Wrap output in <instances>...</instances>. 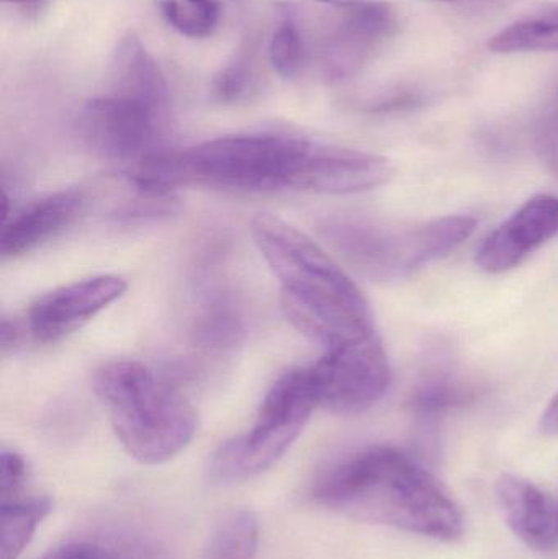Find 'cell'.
<instances>
[{"instance_id":"obj_1","label":"cell","mask_w":558,"mask_h":559,"mask_svg":"<svg viewBox=\"0 0 558 559\" xmlns=\"http://www.w3.org/2000/svg\"><path fill=\"white\" fill-rule=\"evenodd\" d=\"M311 496L349 518L436 540H455L464 532L454 499L428 469L393 447L346 456L318 479Z\"/></svg>"},{"instance_id":"obj_2","label":"cell","mask_w":558,"mask_h":559,"mask_svg":"<svg viewBox=\"0 0 558 559\" xmlns=\"http://www.w3.org/2000/svg\"><path fill=\"white\" fill-rule=\"evenodd\" d=\"M251 233L298 331L327 348L376 334L366 296L313 239L274 215L256 216Z\"/></svg>"},{"instance_id":"obj_3","label":"cell","mask_w":558,"mask_h":559,"mask_svg":"<svg viewBox=\"0 0 558 559\" xmlns=\"http://www.w3.org/2000/svg\"><path fill=\"white\" fill-rule=\"evenodd\" d=\"M310 141L284 134H241L187 150H156L136 163L131 179L156 192L186 186L233 192L290 189L292 176Z\"/></svg>"},{"instance_id":"obj_4","label":"cell","mask_w":558,"mask_h":559,"mask_svg":"<svg viewBox=\"0 0 558 559\" xmlns=\"http://www.w3.org/2000/svg\"><path fill=\"white\" fill-rule=\"evenodd\" d=\"M94 391L123 449L144 465L169 462L195 436L192 404L141 361L102 365L94 373Z\"/></svg>"},{"instance_id":"obj_5","label":"cell","mask_w":558,"mask_h":559,"mask_svg":"<svg viewBox=\"0 0 558 559\" xmlns=\"http://www.w3.org/2000/svg\"><path fill=\"white\" fill-rule=\"evenodd\" d=\"M318 228L354 271L376 282H396L461 248L474 235L477 219L455 215L400 226L364 216H331Z\"/></svg>"},{"instance_id":"obj_6","label":"cell","mask_w":558,"mask_h":559,"mask_svg":"<svg viewBox=\"0 0 558 559\" xmlns=\"http://www.w3.org/2000/svg\"><path fill=\"white\" fill-rule=\"evenodd\" d=\"M314 407L318 400L310 368L285 371L262 400L252 429L216 450L210 479L233 485L268 472L297 442Z\"/></svg>"},{"instance_id":"obj_7","label":"cell","mask_w":558,"mask_h":559,"mask_svg":"<svg viewBox=\"0 0 558 559\" xmlns=\"http://www.w3.org/2000/svg\"><path fill=\"white\" fill-rule=\"evenodd\" d=\"M310 371L318 406L337 414L369 409L392 384L389 355L376 334L328 348Z\"/></svg>"},{"instance_id":"obj_8","label":"cell","mask_w":558,"mask_h":559,"mask_svg":"<svg viewBox=\"0 0 558 559\" xmlns=\"http://www.w3.org/2000/svg\"><path fill=\"white\" fill-rule=\"evenodd\" d=\"M337 10L340 19L320 46V71L331 84L359 74L377 49L395 33V10L380 0H317Z\"/></svg>"},{"instance_id":"obj_9","label":"cell","mask_w":558,"mask_h":559,"mask_svg":"<svg viewBox=\"0 0 558 559\" xmlns=\"http://www.w3.org/2000/svg\"><path fill=\"white\" fill-rule=\"evenodd\" d=\"M166 115L131 98L110 94L85 104L79 115V133L94 153L111 160L140 163L154 153Z\"/></svg>"},{"instance_id":"obj_10","label":"cell","mask_w":558,"mask_h":559,"mask_svg":"<svg viewBox=\"0 0 558 559\" xmlns=\"http://www.w3.org/2000/svg\"><path fill=\"white\" fill-rule=\"evenodd\" d=\"M128 285L117 275H97L39 296L26 314V331L41 344L61 341L120 299Z\"/></svg>"},{"instance_id":"obj_11","label":"cell","mask_w":558,"mask_h":559,"mask_svg":"<svg viewBox=\"0 0 558 559\" xmlns=\"http://www.w3.org/2000/svg\"><path fill=\"white\" fill-rule=\"evenodd\" d=\"M395 169L385 157L346 147L308 143L290 180V189L349 195L390 182Z\"/></svg>"},{"instance_id":"obj_12","label":"cell","mask_w":558,"mask_h":559,"mask_svg":"<svg viewBox=\"0 0 558 559\" xmlns=\"http://www.w3.org/2000/svg\"><path fill=\"white\" fill-rule=\"evenodd\" d=\"M557 236L558 197H533L485 239L475 261L487 274H504Z\"/></svg>"},{"instance_id":"obj_13","label":"cell","mask_w":558,"mask_h":559,"mask_svg":"<svg viewBox=\"0 0 558 559\" xmlns=\"http://www.w3.org/2000/svg\"><path fill=\"white\" fill-rule=\"evenodd\" d=\"M85 203L87 199L81 190H64L29 203L3 223L0 235L3 258H19L45 245L78 219Z\"/></svg>"},{"instance_id":"obj_14","label":"cell","mask_w":558,"mask_h":559,"mask_svg":"<svg viewBox=\"0 0 558 559\" xmlns=\"http://www.w3.org/2000/svg\"><path fill=\"white\" fill-rule=\"evenodd\" d=\"M504 521L514 535L537 551L558 547V504L527 479L504 475L495 486Z\"/></svg>"},{"instance_id":"obj_15","label":"cell","mask_w":558,"mask_h":559,"mask_svg":"<svg viewBox=\"0 0 558 559\" xmlns=\"http://www.w3.org/2000/svg\"><path fill=\"white\" fill-rule=\"evenodd\" d=\"M111 94L131 98L166 115L169 87L166 75L134 33L118 41L111 58Z\"/></svg>"},{"instance_id":"obj_16","label":"cell","mask_w":558,"mask_h":559,"mask_svg":"<svg viewBox=\"0 0 558 559\" xmlns=\"http://www.w3.org/2000/svg\"><path fill=\"white\" fill-rule=\"evenodd\" d=\"M51 509V499L46 496L0 504V559L22 557Z\"/></svg>"},{"instance_id":"obj_17","label":"cell","mask_w":558,"mask_h":559,"mask_svg":"<svg viewBox=\"0 0 558 559\" xmlns=\"http://www.w3.org/2000/svg\"><path fill=\"white\" fill-rule=\"evenodd\" d=\"M480 391L451 373H435L419 381L413 390L412 409L423 420L438 419L452 409L467 406L477 400Z\"/></svg>"},{"instance_id":"obj_18","label":"cell","mask_w":558,"mask_h":559,"mask_svg":"<svg viewBox=\"0 0 558 559\" xmlns=\"http://www.w3.org/2000/svg\"><path fill=\"white\" fill-rule=\"evenodd\" d=\"M495 52L558 51V5L501 29L488 43Z\"/></svg>"},{"instance_id":"obj_19","label":"cell","mask_w":558,"mask_h":559,"mask_svg":"<svg viewBox=\"0 0 558 559\" xmlns=\"http://www.w3.org/2000/svg\"><path fill=\"white\" fill-rule=\"evenodd\" d=\"M258 547V515L249 509H238L216 525L206 545L205 559H256Z\"/></svg>"},{"instance_id":"obj_20","label":"cell","mask_w":558,"mask_h":559,"mask_svg":"<svg viewBox=\"0 0 558 559\" xmlns=\"http://www.w3.org/2000/svg\"><path fill=\"white\" fill-rule=\"evenodd\" d=\"M157 9L177 33L192 39L212 36L222 16L218 0H157Z\"/></svg>"},{"instance_id":"obj_21","label":"cell","mask_w":558,"mask_h":559,"mask_svg":"<svg viewBox=\"0 0 558 559\" xmlns=\"http://www.w3.org/2000/svg\"><path fill=\"white\" fill-rule=\"evenodd\" d=\"M252 59H254V46L249 41L242 45L238 55L222 68L212 82V94L219 104L236 105L251 98L256 88L254 71H252Z\"/></svg>"},{"instance_id":"obj_22","label":"cell","mask_w":558,"mask_h":559,"mask_svg":"<svg viewBox=\"0 0 558 559\" xmlns=\"http://www.w3.org/2000/svg\"><path fill=\"white\" fill-rule=\"evenodd\" d=\"M305 56H307V49H305L300 26L294 15L287 13L272 35L271 45H269L272 68L281 78L295 79L304 69Z\"/></svg>"},{"instance_id":"obj_23","label":"cell","mask_w":558,"mask_h":559,"mask_svg":"<svg viewBox=\"0 0 558 559\" xmlns=\"http://www.w3.org/2000/svg\"><path fill=\"white\" fill-rule=\"evenodd\" d=\"M28 478L25 460L12 450H3L0 455V504L22 499Z\"/></svg>"},{"instance_id":"obj_24","label":"cell","mask_w":558,"mask_h":559,"mask_svg":"<svg viewBox=\"0 0 558 559\" xmlns=\"http://www.w3.org/2000/svg\"><path fill=\"white\" fill-rule=\"evenodd\" d=\"M41 559H120L114 550L95 542H69Z\"/></svg>"},{"instance_id":"obj_25","label":"cell","mask_w":558,"mask_h":559,"mask_svg":"<svg viewBox=\"0 0 558 559\" xmlns=\"http://www.w3.org/2000/svg\"><path fill=\"white\" fill-rule=\"evenodd\" d=\"M536 146L541 159L558 179V115L541 123L536 134Z\"/></svg>"},{"instance_id":"obj_26","label":"cell","mask_w":558,"mask_h":559,"mask_svg":"<svg viewBox=\"0 0 558 559\" xmlns=\"http://www.w3.org/2000/svg\"><path fill=\"white\" fill-rule=\"evenodd\" d=\"M7 5L15 9L28 19H36L48 7L49 0H3Z\"/></svg>"},{"instance_id":"obj_27","label":"cell","mask_w":558,"mask_h":559,"mask_svg":"<svg viewBox=\"0 0 558 559\" xmlns=\"http://www.w3.org/2000/svg\"><path fill=\"white\" fill-rule=\"evenodd\" d=\"M541 430L546 436H558V393L541 417Z\"/></svg>"},{"instance_id":"obj_28","label":"cell","mask_w":558,"mask_h":559,"mask_svg":"<svg viewBox=\"0 0 558 559\" xmlns=\"http://www.w3.org/2000/svg\"><path fill=\"white\" fill-rule=\"evenodd\" d=\"M446 2L480 3V2H488V0H446Z\"/></svg>"}]
</instances>
